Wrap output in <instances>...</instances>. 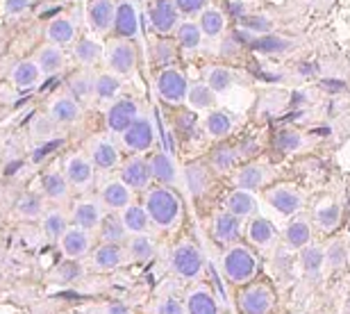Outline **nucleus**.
<instances>
[{"mask_svg":"<svg viewBox=\"0 0 350 314\" xmlns=\"http://www.w3.org/2000/svg\"><path fill=\"white\" fill-rule=\"evenodd\" d=\"M144 207L148 212L150 223L159 230H173L182 221V214H185L180 194L173 187L164 185H155L146 192Z\"/></svg>","mask_w":350,"mask_h":314,"instance_id":"1","label":"nucleus"},{"mask_svg":"<svg viewBox=\"0 0 350 314\" xmlns=\"http://www.w3.org/2000/svg\"><path fill=\"white\" fill-rule=\"evenodd\" d=\"M221 271L228 283L243 287V285L253 283L260 274V257L246 244H234L228 246L221 257Z\"/></svg>","mask_w":350,"mask_h":314,"instance_id":"2","label":"nucleus"},{"mask_svg":"<svg viewBox=\"0 0 350 314\" xmlns=\"http://www.w3.org/2000/svg\"><path fill=\"white\" fill-rule=\"evenodd\" d=\"M169 267L180 280L196 283L202 276V271H205V255H202V250L193 241L182 239L171 250Z\"/></svg>","mask_w":350,"mask_h":314,"instance_id":"3","label":"nucleus"},{"mask_svg":"<svg viewBox=\"0 0 350 314\" xmlns=\"http://www.w3.org/2000/svg\"><path fill=\"white\" fill-rule=\"evenodd\" d=\"M275 301V289L269 280H253L243 285L237 294V308L241 314H273Z\"/></svg>","mask_w":350,"mask_h":314,"instance_id":"4","label":"nucleus"},{"mask_svg":"<svg viewBox=\"0 0 350 314\" xmlns=\"http://www.w3.org/2000/svg\"><path fill=\"white\" fill-rule=\"evenodd\" d=\"M105 62H107L109 73L118 75V78L132 75L137 68V46L132 44V39H109L105 46Z\"/></svg>","mask_w":350,"mask_h":314,"instance_id":"5","label":"nucleus"},{"mask_svg":"<svg viewBox=\"0 0 350 314\" xmlns=\"http://www.w3.org/2000/svg\"><path fill=\"white\" fill-rule=\"evenodd\" d=\"M157 96L171 107H180L187 103V92H189V82L185 78V73L178 66H166L159 68L157 80H155Z\"/></svg>","mask_w":350,"mask_h":314,"instance_id":"6","label":"nucleus"},{"mask_svg":"<svg viewBox=\"0 0 350 314\" xmlns=\"http://www.w3.org/2000/svg\"><path fill=\"white\" fill-rule=\"evenodd\" d=\"M121 144L125 151L135 153V155H144L155 146V128L148 116L139 114L137 121L130 125L128 130L121 135Z\"/></svg>","mask_w":350,"mask_h":314,"instance_id":"7","label":"nucleus"},{"mask_svg":"<svg viewBox=\"0 0 350 314\" xmlns=\"http://www.w3.org/2000/svg\"><path fill=\"white\" fill-rule=\"evenodd\" d=\"M137 116H139V105L132 99L121 96V99L111 101V105L107 107V114H105V123H107L109 132L121 137L123 132L137 121Z\"/></svg>","mask_w":350,"mask_h":314,"instance_id":"8","label":"nucleus"},{"mask_svg":"<svg viewBox=\"0 0 350 314\" xmlns=\"http://www.w3.org/2000/svg\"><path fill=\"white\" fill-rule=\"evenodd\" d=\"M264 198L278 214L293 216L303 207V194L291 185H273L264 192Z\"/></svg>","mask_w":350,"mask_h":314,"instance_id":"9","label":"nucleus"},{"mask_svg":"<svg viewBox=\"0 0 350 314\" xmlns=\"http://www.w3.org/2000/svg\"><path fill=\"white\" fill-rule=\"evenodd\" d=\"M94 164H91L89 155L85 153H73V155L66 157L64 162V176L71 185V189H78V192H87L91 183H94Z\"/></svg>","mask_w":350,"mask_h":314,"instance_id":"10","label":"nucleus"},{"mask_svg":"<svg viewBox=\"0 0 350 314\" xmlns=\"http://www.w3.org/2000/svg\"><path fill=\"white\" fill-rule=\"evenodd\" d=\"M98 200H100L105 212L121 214L125 207L132 205V189L123 183L121 178H111L100 187V192H98Z\"/></svg>","mask_w":350,"mask_h":314,"instance_id":"11","label":"nucleus"},{"mask_svg":"<svg viewBox=\"0 0 350 314\" xmlns=\"http://www.w3.org/2000/svg\"><path fill=\"white\" fill-rule=\"evenodd\" d=\"M91 246H94V235L78 226H68L66 233L62 235L57 241L59 253L68 257V260H80V257H85L87 253H91Z\"/></svg>","mask_w":350,"mask_h":314,"instance_id":"12","label":"nucleus"},{"mask_svg":"<svg viewBox=\"0 0 350 314\" xmlns=\"http://www.w3.org/2000/svg\"><path fill=\"white\" fill-rule=\"evenodd\" d=\"M89 159L98 171H111L121 164V155H118L116 144L109 137L98 135L89 142Z\"/></svg>","mask_w":350,"mask_h":314,"instance_id":"13","label":"nucleus"},{"mask_svg":"<svg viewBox=\"0 0 350 314\" xmlns=\"http://www.w3.org/2000/svg\"><path fill=\"white\" fill-rule=\"evenodd\" d=\"M148 16H150L152 30L157 34H162V37H169L180 25V12L175 10L173 0H152Z\"/></svg>","mask_w":350,"mask_h":314,"instance_id":"14","label":"nucleus"},{"mask_svg":"<svg viewBox=\"0 0 350 314\" xmlns=\"http://www.w3.org/2000/svg\"><path fill=\"white\" fill-rule=\"evenodd\" d=\"M114 14L116 3L114 0H89L87 5V23L94 34H109L114 30Z\"/></svg>","mask_w":350,"mask_h":314,"instance_id":"15","label":"nucleus"},{"mask_svg":"<svg viewBox=\"0 0 350 314\" xmlns=\"http://www.w3.org/2000/svg\"><path fill=\"white\" fill-rule=\"evenodd\" d=\"M185 312L187 314H221V303L212 291V287L198 283L187 291Z\"/></svg>","mask_w":350,"mask_h":314,"instance_id":"16","label":"nucleus"},{"mask_svg":"<svg viewBox=\"0 0 350 314\" xmlns=\"http://www.w3.org/2000/svg\"><path fill=\"white\" fill-rule=\"evenodd\" d=\"M121 180L132 192H148L152 183L148 159H144L142 155H132L130 159H125L121 166Z\"/></svg>","mask_w":350,"mask_h":314,"instance_id":"17","label":"nucleus"},{"mask_svg":"<svg viewBox=\"0 0 350 314\" xmlns=\"http://www.w3.org/2000/svg\"><path fill=\"white\" fill-rule=\"evenodd\" d=\"M103 216H105V209L100 205V200H96V198H80L71 209L73 226H78L82 230H89V233L98 230Z\"/></svg>","mask_w":350,"mask_h":314,"instance_id":"18","label":"nucleus"},{"mask_svg":"<svg viewBox=\"0 0 350 314\" xmlns=\"http://www.w3.org/2000/svg\"><path fill=\"white\" fill-rule=\"evenodd\" d=\"M125 246L121 244H100L91 250V269L100 271V274H107V271L118 269L125 262Z\"/></svg>","mask_w":350,"mask_h":314,"instance_id":"19","label":"nucleus"},{"mask_svg":"<svg viewBox=\"0 0 350 314\" xmlns=\"http://www.w3.org/2000/svg\"><path fill=\"white\" fill-rule=\"evenodd\" d=\"M284 244L286 248L291 250H303L305 246L312 244V237H314V230H312V221L307 219L305 214H293L291 221L286 223L284 228Z\"/></svg>","mask_w":350,"mask_h":314,"instance_id":"20","label":"nucleus"},{"mask_svg":"<svg viewBox=\"0 0 350 314\" xmlns=\"http://www.w3.org/2000/svg\"><path fill=\"white\" fill-rule=\"evenodd\" d=\"M246 237L248 241L253 244L257 248H273L278 241V228L273 226L271 219H266V216H253V219H248L246 223Z\"/></svg>","mask_w":350,"mask_h":314,"instance_id":"21","label":"nucleus"},{"mask_svg":"<svg viewBox=\"0 0 350 314\" xmlns=\"http://www.w3.org/2000/svg\"><path fill=\"white\" fill-rule=\"evenodd\" d=\"M116 37L121 39H135L139 34V14L132 0H118L116 14H114V30Z\"/></svg>","mask_w":350,"mask_h":314,"instance_id":"22","label":"nucleus"},{"mask_svg":"<svg viewBox=\"0 0 350 314\" xmlns=\"http://www.w3.org/2000/svg\"><path fill=\"white\" fill-rule=\"evenodd\" d=\"M241 219H237L234 214H230L228 209L226 212H219L214 216L212 223V235L214 239L221 244V246H234L241 237Z\"/></svg>","mask_w":350,"mask_h":314,"instance_id":"23","label":"nucleus"},{"mask_svg":"<svg viewBox=\"0 0 350 314\" xmlns=\"http://www.w3.org/2000/svg\"><path fill=\"white\" fill-rule=\"evenodd\" d=\"M46 41L48 44H53V46H71L73 41H75V34H78V27H75V21L71 16H55L48 21V25H46Z\"/></svg>","mask_w":350,"mask_h":314,"instance_id":"24","label":"nucleus"},{"mask_svg":"<svg viewBox=\"0 0 350 314\" xmlns=\"http://www.w3.org/2000/svg\"><path fill=\"white\" fill-rule=\"evenodd\" d=\"M46 114L59 125L75 123L80 118V103L75 101L71 94H59V96H55L51 103H48Z\"/></svg>","mask_w":350,"mask_h":314,"instance_id":"25","label":"nucleus"},{"mask_svg":"<svg viewBox=\"0 0 350 314\" xmlns=\"http://www.w3.org/2000/svg\"><path fill=\"white\" fill-rule=\"evenodd\" d=\"M150 166V178L152 183L164 185V187H173L175 180H178V166H175V159L164 151L152 153L148 159Z\"/></svg>","mask_w":350,"mask_h":314,"instance_id":"26","label":"nucleus"},{"mask_svg":"<svg viewBox=\"0 0 350 314\" xmlns=\"http://www.w3.org/2000/svg\"><path fill=\"white\" fill-rule=\"evenodd\" d=\"M226 209H228L230 214H234L237 219H241V221L253 219V216L257 214V198H255V194L243 192V189L230 192L228 196H226Z\"/></svg>","mask_w":350,"mask_h":314,"instance_id":"27","label":"nucleus"},{"mask_svg":"<svg viewBox=\"0 0 350 314\" xmlns=\"http://www.w3.org/2000/svg\"><path fill=\"white\" fill-rule=\"evenodd\" d=\"M41 75H44V73H41L37 62H34V60H21V62H16V64L12 66L10 80H12V85L18 87V89H32V87H37L41 82Z\"/></svg>","mask_w":350,"mask_h":314,"instance_id":"28","label":"nucleus"},{"mask_svg":"<svg viewBox=\"0 0 350 314\" xmlns=\"http://www.w3.org/2000/svg\"><path fill=\"white\" fill-rule=\"evenodd\" d=\"M298 262H300V269H303V276L307 280H319L321 274H323V267H325V248L310 244V246H305L300 250Z\"/></svg>","mask_w":350,"mask_h":314,"instance_id":"29","label":"nucleus"},{"mask_svg":"<svg viewBox=\"0 0 350 314\" xmlns=\"http://www.w3.org/2000/svg\"><path fill=\"white\" fill-rule=\"evenodd\" d=\"M34 62L39 64L41 73H44V75H57L59 71H64L66 55H64V51H62L59 46L46 44V46L39 48L37 55H34Z\"/></svg>","mask_w":350,"mask_h":314,"instance_id":"30","label":"nucleus"},{"mask_svg":"<svg viewBox=\"0 0 350 314\" xmlns=\"http://www.w3.org/2000/svg\"><path fill=\"white\" fill-rule=\"evenodd\" d=\"M266 178H269V171H266L262 164L248 162V164H243L239 171H237L234 185H237V189L255 194L257 189H262V185L266 183Z\"/></svg>","mask_w":350,"mask_h":314,"instance_id":"31","label":"nucleus"},{"mask_svg":"<svg viewBox=\"0 0 350 314\" xmlns=\"http://www.w3.org/2000/svg\"><path fill=\"white\" fill-rule=\"evenodd\" d=\"M41 189H44V196L53 200V203H64L71 196V185H68V180L62 171H48L41 178Z\"/></svg>","mask_w":350,"mask_h":314,"instance_id":"32","label":"nucleus"},{"mask_svg":"<svg viewBox=\"0 0 350 314\" xmlns=\"http://www.w3.org/2000/svg\"><path fill=\"white\" fill-rule=\"evenodd\" d=\"M125 253H128L130 262L146 264V262H150L152 257H155L157 248H155L152 237H148V235H130L128 241H125Z\"/></svg>","mask_w":350,"mask_h":314,"instance_id":"33","label":"nucleus"},{"mask_svg":"<svg viewBox=\"0 0 350 314\" xmlns=\"http://www.w3.org/2000/svg\"><path fill=\"white\" fill-rule=\"evenodd\" d=\"M98 235H100L103 244H121V246L130 237V233L123 226L121 214H114V212H105L100 226H98Z\"/></svg>","mask_w":350,"mask_h":314,"instance_id":"34","label":"nucleus"},{"mask_svg":"<svg viewBox=\"0 0 350 314\" xmlns=\"http://www.w3.org/2000/svg\"><path fill=\"white\" fill-rule=\"evenodd\" d=\"M68 216L71 214H66L64 209H46L44 216H41V230H44V235H46V239H51L57 244L59 241V237L66 233V228H68Z\"/></svg>","mask_w":350,"mask_h":314,"instance_id":"35","label":"nucleus"},{"mask_svg":"<svg viewBox=\"0 0 350 314\" xmlns=\"http://www.w3.org/2000/svg\"><path fill=\"white\" fill-rule=\"evenodd\" d=\"M121 219H123L125 230H128L130 235H146V233H148V228H150L148 212H146L144 205H137V203L128 205L121 212Z\"/></svg>","mask_w":350,"mask_h":314,"instance_id":"36","label":"nucleus"},{"mask_svg":"<svg viewBox=\"0 0 350 314\" xmlns=\"http://www.w3.org/2000/svg\"><path fill=\"white\" fill-rule=\"evenodd\" d=\"M198 25L202 30V37L216 39L226 30V14H223L219 7H205L198 16Z\"/></svg>","mask_w":350,"mask_h":314,"instance_id":"37","label":"nucleus"},{"mask_svg":"<svg viewBox=\"0 0 350 314\" xmlns=\"http://www.w3.org/2000/svg\"><path fill=\"white\" fill-rule=\"evenodd\" d=\"M234 128V121L228 112L223 109H212L205 116V130L212 139H226Z\"/></svg>","mask_w":350,"mask_h":314,"instance_id":"38","label":"nucleus"},{"mask_svg":"<svg viewBox=\"0 0 350 314\" xmlns=\"http://www.w3.org/2000/svg\"><path fill=\"white\" fill-rule=\"evenodd\" d=\"M187 105H189V107H193V109L212 112L216 107V94L205 85V82H196V85H189Z\"/></svg>","mask_w":350,"mask_h":314,"instance_id":"39","label":"nucleus"},{"mask_svg":"<svg viewBox=\"0 0 350 314\" xmlns=\"http://www.w3.org/2000/svg\"><path fill=\"white\" fill-rule=\"evenodd\" d=\"M205 85L212 89L214 94H223L228 92L230 87L234 85V73L232 68L228 66H209L205 68Z\"/></svg>","mask_w":350,"mask_h":314,"instance_id":"40","label":"nucleus"},{"mask_svg":"<svg viewBox=\"0 0 350 314\" xmlns=\"http://www.w3.org/2000/svg\"><path fill=\"white\" fill-rule=\"evenodd\" d=\"M44 212H46L44 198L37 196V194H23L16 200V216L23 221H37L44 216Z\"/></svg>","mask_w":350,"mask_h":314,"instance_id":"41","label":"nucleus"},{"mask_svg":"<svg viewBox=\"0 0 350 314\" xmlns=\"http://www.w3.org/2000/svg\"><path fill=\"white\" fill-rule=\"evenodd\" d=\"M121 78L114 73H98L94 75V96L98 101H114L118 99Z\"/></svg>","mask_w":350,"mask_h":314,"instance_id":"42","label":"nucleus"},{"mask_svg":"<svg viewBox=\"0 0 350 314\" xmlns=\"http://www.w3.org/2000/svg\"><path fill=\"white\" fill-rule=\"evenodd\" d=\"M73 55H75V60L80 62L85 68H91V66H96L98 62H100L103 57V48L100 44H96L94 39H78L75 41V48H73Z\"/></svg>","mask_w":350,"mask_h":314,"instance_id":"43","label":"nucleus"},{"mask_svg":"<svg viewBox=\"0 0 350 314\" xmlns=\"http://www.w3.org/2000/svg\"><path fill=\"white\" fill-rule=\"evenodd\" d=\"M314 221L321 230L325 233H332V230L339 228L341 223V205L339 203H321L314 209Z\"/></svg>","mask_w":350,"mask_h":314,"instance_id":"44","label":"nucleus"},{"mask_svg":"<svg viewBox=\"0 0 350 314\" xmlns=\"http://www.w3.org/2000/svg\"><path fill=\"white\" fill-rule=\"evenodd\" d=\"M250 48L257 53H264V55H282L291 48V41L269 32V34H262V37H255Z\"/></svg>","mask_w":350,"mask_h":314,"instance_id":"45","label":"nucleus"},{"mask_svg":"<svg viewBox=\"0 0 350 314\" xmlns=\"http://www.w3.org/2000/svg\"><path fill=\"white\" fill-rule=\"evenodd\" d=\"M175 39H178V44L182 48H187V51H196V48H200L202 44V30L193 21H185V23H180L178 30H175Z\"/></svg>","mask_w":350,"mask_h":314,"instance_id":"46","label":"nucleus"},{"mask_svg":"<svg viewBox=\"0 0 350 314\" xmlns=\"http://www.w3.org/2000/svg\"><path fill=\"white\" fill-rule=\"evenodd\" d=\"M239 162V153L237 148H230V146H219L212 157H209V166L216 171V173H230Z\"/></svg>","mask_w":350,"mask_h":314,"instance_id":"47","label":"nucleus"},{"mask_svg":"<svg viewBox=\"0 0 350 314\" xmlns=\"http://www.w3.org/2000/svg\"><path fill=\"white\" fill-rule=\"evenodd\" d=\"M175 57H178V53H175V44L166 37L155 41V44L150 46V60H152V64L159 66V68L173 66Z\"/></svg>","mask_w":350,"mask_h":314,"instance_id":"48","label":"nucleus"},{"mask_svg":"<svg viewBox=\"0 0 350 314\" xmlns=\"http://www.w3.org/2000/svg\"><path fill=\"white\" fill-rule=\"evenodd\" d=\"M273 144H275V148L280 153H284V155H289V153H296L298 148H303L305 139L300 135L298 130H291V128H284L280 130L275 139H273Z\"/></svg>","mask_w":350,"mask_h":314,"instance_id":"49","label":"nucleus"},{"mask_svg":"<svg viewBox=\"0 0 350 314\" xmlns=\"http://www.w3.org/2000/svg\"><path fill=\"white\" fill-rule=\"evenodd\" d=\"M325 264L332 271L346 269V264H348V250H346V241L344 239H334L330 246L325 248Z\"/></svg>","mask_w":350,"mask_h":314,"instance_id":"50","label":"nucleus"},{"mask_svg":"<svg viewBox=\"0 0 350 314\" xmlns=\"http://www.w3.org/2000/svg\"><path fill=\"white\" fill-rule=\"evenodd\" d=\"M68 87H71V96L75 101H87L89 96H94V75L82 71L78 75H73L71 82H68Z\"/></svg>","mask_w":350,"mask_h":314,"instance_id":"51","label":"nucleus"},{"mask_svg":"<svg viewBox=\"0 0 350 314\" xmlns=\"http://www.w3.org/2000/svg\"><path fill=\"white\" fill-rule=\"evenodd\" d=\"M187 180H189V189H191L193 196H200L209 185V173H207L205 166L193 164L187 169Z\"/></svg>","mask_w":350,"mask_h":314,"instance_id":"52","label":"nucleus"},{"mask_svg":"<svg viewBox=\"0 0 350 314\" xmlns=\"http://www.w3.org/2000/svg\"><path fill=\"white\" fill-rule=\"evenodd\" d=\"M241 25L243 30H248L250 34H255V37H262V34H269L273 30V21L262 16V14H246V16H241Z\"/></svg>","mask_w":350,"mask_h":314,"instance_id":"53","label":"nucleus"},{"mask_svg":"<svg viewBox=\"0 0 350 314\" xmlns=\"http://www.w3.org/2000/svg\"><path fill=\"white\" fill-rule=\"evenodd\" d=\"M55 130H57V123L48 114H37L30 123V132L37 139H51L55 135Z\"/></svg>","mask_w":350,"mask_h":314,"instance_id":"54","label":"nucleus"},{"mask_svg":"<svg viewBox=\"0 0 350 314\" xmlns=\"http://www.w3.org/2000/svg\"><path fill=\"white\" fill-rule=\"evenodd\" d=\"M152 314H187L185 301L178 296H162V298H157Z\"/></svg>","mask_w":350,"mask_h":314,"instance_id":"55","label":"nucleus"},{"mask_svg":"<svg viewBox=\"0 0 350 314\" xmlns=\"http://www.w3.org/2000/svg\"><path fill=\"white\" fill-rule=\"evenodd\" d=\"M180 16H200V12L207 7V0H173Z\"/></svg>","mask_w":350,"mask_h":314,"instance_id":"56","label":"nucleus"},{"mask_svg":"<svg viewBox=\"0 0 350 314\" xmlns=\"http://www.w3.org/2000/svg\"><path fill=\"white\" fill-rule=\"evenodd\" d=\"M30 5H32V0H3V12L7 18H14V16H18V14H23Z\"/></svg>","mask_w":350,"mask_h":314,"instance_id":"57","label":"nucleus"},{"mask_svg":"<svg viewBox=\"0 0 350 314\" xmlns=\"http://www.w3.org/2000/svg\"><path fill=\"white\" fill-rule=\"evenodd\" d=\"M100 314H135V312H132V308H130L128 303H123V301H109V303L103 305Z\"/></svg>","mask_w":350,"mask_h":314,"instance_id":"58","label":"nucleus"},{"mask_svg":"<svg viewBox=\"0 0 350 314\" xmlns=\"http://www.w3.org/2000/svg\"><path fill=\"white\" fill-rule=\"evenodd\" d=\"M48 146H44V148H39V151H34V155H32V159L34 162H41V159H44V155H48V153H51L53 148H57V146L62 144L59 139L57 142H46Z\"/></svg>","mask_w":350,"mask_h":314,"instance_id":"59","label":"nucleus"},{"mask_svg":"<svg viewBox=\"0 0 350 314\" xmlns=\"http://www.w3.org/2000/svg\"><path fill=\"white\" fill-rule=\"evenodd\" d=\"M346 314H350V296H348V301H346Z\"/></svg>","mask_w":350,"mask_h":314,"instance_id":"60","label":"nucleus"},{"mask_svg":"<svg viewBox=\"0 0 350 314\" xmlns=\"http://www.w3.org/2000/svg\"><path fill=\"white\" fill-rule=\"evenodd\" d=\"M325 314H337V312H325Z\"/></svg>","mask_w":350,"mask_h":314,"instance_id":"61","label":"nucleus"}]
</instances>
